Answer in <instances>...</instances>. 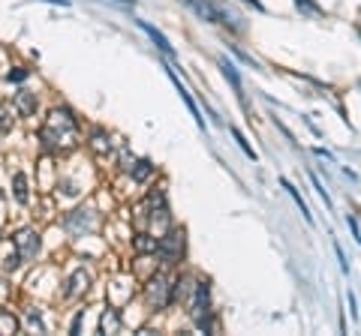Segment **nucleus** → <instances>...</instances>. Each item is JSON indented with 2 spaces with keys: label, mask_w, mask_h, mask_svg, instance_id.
<instances>
[{
  "label": "nucleus",
  "mask_w": 361,
  "mask_h": 336,
  "mask_svg": "<svg viewBox=\"0 0 361 336\" xmlns=\"http://www.w3.org/2000/svg\"><path fill=\"white\" fill-rule=\"evenodd\" d=\"M39 145L45 154H69L78 145V126L69 108L48 111L45 124L39 126Z\"/></svg>",
  "instance_id": "obj_1"
},
{
  "label": "nucleus",
  "mask_w": 361,
  "mask_h": 336,
  "mask_svg": "<svg viewBox=\"0 0 361 336\" xmlns=\"http://www.w3.org/2000/svg\"><path fill=\"white\" fill-rule=\"evenodd\" d=\"M180 3L190 6L208 24H226V27H232V30H241V18L235 13H229L226 6L214 3V0H180Z\"/></svg>",
  "instance_id": "obj_2"
},
{
  "label": "nucleus",
  "mask_w": 361,
  "mask_h": 336,
  "mask_svg": "<svg viewBox=\"0 0 361 336\" xmlns=\"http://www.w3.org/2000/svg\"><path fill=\"white\" fill-rule=\"evenodd\" d=\"M184 247H187L184 228H169L163 238L157 240V256L166 268H172V264H178L180 258H184Z\"/></svg>",
  "instance_id": "obj_3"
},
{
  "label": "nucleus",
  "mask_w": 361,
  "mask_h": 336,
  "mask_svg": "<svg viewBox=\"0 0 361 336\" xmlns=\"http://www.w3.org/2000/svg\"><path fill=\"white\" fill-rule=\"evenodd\" d=\"M142 213L150 226H160V228H169V205H166V192L163 189H150L145 205H142Z\"/></svg>",
  "instance_id": "obj_4"
},
{
  "label": "nucleus",
  "mask_w": 361,
  "mask_h": 336,
  "mask_svg": "<svg viewBox=\"0 0 361 336\" xmlns=\"http://www.w3.org/2000/svg\"><path fill=\"white\" fill-rule=\"evenodd\" d=\"M13 247L15 252L22 256V261H34L39 256V249H43V238H39V231L36 228H18L15 231V238H13Z\"/></svg>",
  "instance_id": "obj_5"
},
{
  "label": "nucleus",
  "mask_w": 361,
  "mask_h": 336,
  "mask_svg": "<svg viewBox=\"0 0 361 336\" xmlns=\"http://www.w3.org/2000/svg\"><path fill=\"white\" fill-rule=\"evenodd\" d=\"M64 228H66L69 234H76V238H85V234L97 231V213L90 210V207H78V210H73V213H66Z\"/></svg>",
  "instance_id": "obj_6"
},
{
  "label": "nucleus",
  "mask_w": 361,
  "mask_h": 336,
  "mask_svg": "<svg viewBox=\"0 0 361 336\" xmlns=\"http://www.w3.org/2000/svg\"><path fill=\"white\" fill-rule=\"evenodd\" d=\"M145 298H148V307L160 312V309H166V307H172L169 303V279L163 277V273H154V277L148 279L145 285Z\"/></svg>",
  "instance_id": "obj_7"
},
{
  "label": "nucleus",
  "mask_w": 361,
  "mask_h": 336,
  "mask_svg": "<svg viewBox=\"0 0 361 336\" xmlns=\"http://www.w3.org/2000/svg\"><path fill=\"white\" fill-rule=\"evenodd\" d=\"M187 300H190V319L193 321L208 319L211 315V285L208 282H196Z\"/></svg>",
  "instance_id": "obj_8"
},
{
  "label": "nucleus",
  "mask_w": 361,
  "mask_h": 336,
  "mask_svg": "<svg viewBox=\"0 0 361 336\" xmlns=\"http://www.w3.org/2000/svg\"><path fill=\"white\" fill-rule=\"evenodd\" d=\"M90 288V273L85 268H78L73 277H69L64 282V300H76V298H82V294H87Z\"/></svg>",
  "instance_id": "obj_9"
},
{
  "label": "nucleus",
  "mask_w": 361,
  "mask_h": 336,
  "mask_svg": "<svg viewBox=\"0 0 361 336\" xmlns=\"http://www.w3.org/2000/svg\"><path fill=\"white\" fill-rule=\"evenodd\" d=\"M124 171L136 183H145L150 175H154V162L150 159H129V150H124Z\"/></svg>",
  "instance_id": "obj_10"
},
{
  "label": "nucleus",
  "mask_w": 361,
  "mask_h": 336,
  "mask_svg": "<svg viewBox=\"0 0 361 336\" xmlns=\"http://www.w3.org/2000/svg\"><path fill=\"white\" fill-rule=\"evenodd\" d=\"M90 150H94L97 156H112L115 154V141H112V136H108L106 129H94L90 132Z\"/></svg>",
  "instance_id": "obj_11"
},
{
  "label": "nucleus",
  "mask_w": 361,
  "mask_h": 336,
  "mask_svg": "<svg viewBox=\"0 0 361 336\" xmlns=\"http://www.w3.org/2000/svg\"><path fill=\"white\" fill-rule=\"evenodd\" d=\"M193 277L190 273H180V277H175V282L169 285V303H178V300H187L190 291H193Z\"/></svg>",
  "instance_id": "obj_12"
},
{
  "label": "nucleus",
  "mask_w": 361,
  "mask_h": 336,
  "mask_svg": "<svg viewBox=\"0 0 361 336\" xmlns=\"http://www.w3.org/2000/svg\"><path fill=\"white\" fill-rule=\"evenodd\" d=\"M36 108H39V99H36L34 90H27V87L18 90V94H15V111H18V115H22V117H34Z\"/></svg>",
  "instance_id": "obj_13"
},
{
  "label": "nucleus",
  "mask_w": 361,
  "mask_h": 336,
  "mask_svg": "<svg viewBox=\"0 0 361 336\" xmlns=\"http://www.w3.org/2000/svg\"><path fill=\"white\" fill-rule=\"evenodd\" d=\"M169 78H172V85H175V90H178V94H180V99H184V103H187V108H190V115H193V117H196V126H199V129H205V117H202V111H199V108H196V103H193V96H190V90H187L184 85H180V81H178V75L172 73V69H169Z\"/></svg>",
  "instance_id": "obj_14"
},
{
  "label": "nucleus",
  "mask_w": 361,
  "mask_h": 336,
  "mask_svg": "<svg viewBox=\"0 0 361 336\" xmlns=\"http://www.w3.org/2000/svg\"><path fill=\"white\" fill-rule=\"evenodd\" d=\"M139 27H142V30H145V34L150 36V43H154V45L160 48V52H163V54H166V57H175V48H172V45H169V39H166L163 34H160V30H157V27H150L148 22H139Z\"/></svg>",
  "instance_id": "obj_15"
},
{
  "label": "nucleus",
  "mask_w": 361,
  "mask_h": 336,
  "mask_svg": "<svg viewBox=\"0 0 361 336\" xmlns=\"http://www.w3.org/2000/svg\"><path fill=\"white\" fill-rule=\"evenodd\" d=\"M157 240H160V238L142 231V234H136V238H133V249L139 252V256H150V252H157Z\"/></svg>",
  "instance_id": "obj_16"
},
{
  "label": "nucleus",
  "mask_w": 361,
  "mask_h": 336,
  "mask_svg": "<svg viewBox=\"0 0 361 336\" xmlns=\"http://www.w3.org/2000/svg\"><path fill=\"white\" fill-rule=\"evenodd\" d=\"M220 69H223V75L232 81V87H235V94H238V99H241V105H244V87H241V75H238V69L229 64L226 57H220Z\"/></svg>",
  "instance_id": "obj_17"
},
{
  "label": "nucleus",
  "mask_w": 361,
  "mask_h": 336,
  "mask_svg": "<svg viewBox=\"0 0 361 336\" xmlns=\"http://www.w3.org/2000/svg\"><path fill=\"white\" fill-rule=\"evenodd\" d=\"M13 192H15V201H18V205H27V201H30L27 175H24V171H15V175H13Z\"/></svg>",
  "instance_id": "obj_18"
},
{
  "label": "nucleus",
  "mask_w": 361,
  "mask_h": 336,
  "mask_svg": "<svg viewBox=\"0 0 361 336\" xmlns=\"http://www.w3.org/2000/svg\"><path fill=\"white\" fill-rule=\"evenodd\" d=\"M280 183H283V189L289 192V196H292V201H295V205H298V210H301V217H304V219L310 222V226H313V213H310V210H307V205H304V198H301V192H298V189H295V187H292V183H289L286 177H283V180H280Z\"/></svg>",
  "instance_id": "obj_19"
},
{
  "label": "nucleus",
  "mask_w": 361,
  "mask_h": 336,
  "mask_svg": "<svg viewBox=\"0 0 361 336\" xmlns=\"http://www.w3.org/2000/svg\"><path fill=\"white\" fill-rule=\"evenodd\" d=\"M120 330V315L118 309H106L103 319H99V333H118Z\"/></svg>",
  "instance_id": "obj_20"
},
{
  "label": "nucleus",
  "mask_w": 361,
  "mask_h": 336,
  "mask_svg": "<svg viewBox=\"0 0 361 336\" xmlns=\"http://www.w3.org/2000/svg\"><path fill=\"white\" fill-rule=\"evenodd\" d=\"M18 328H22L18 315H13L9 309H0V333H18Z\"/></svg>",
  "instance_id": "obj_21"
},
{
  "label": "nucleus",
  "mask_w": 361,
  "mask_h": 336,
  "mask_svg": "<svg viewBox=\"0 0 361 336\" xmlns=\"http://www.w3.org/2000/svg\"><path fill=\"white\" fill-rule=\"evenodd\" d=\"M15 124V108L13 105H0V132H9Z\"/></svg>",
  "instance_id": "obj_22"
},
{
  "label": "nucleus",
  "mask_w": 361,
  "mask_h": 336,
  "mask_svg": "<svg viewBox=\"0 0 361 336\" xmlns=\"http://www.w3.org/2000/svg\"><path fill=\"white\" fill-rule=\"evenodd\" d=\"M295 6H298L304 15H323V6H319L316 0H295Z\"/></svg>",
  "instance_id": "obj_23"
},
{
  "label": "nucleus",
  "mask_w": 361,
  "mask_h": 336,
  "mask_svg": "<svg viewBox=\"0 0 361 336\" xmlns=\"http://www.w3.org/2000/svg\"><path fill=\"white\" fill-rule=\"evenodd\" d=\"M232 136H235V141H238V147H241V150H244V154H247L250 159H253V162H256V150H253V147H250V141L244 138V132H241V129H235V126H232Z\"/></svg>",
  "instance_id": "obj_24"
},
{
  "label": "nucleus",
  "mask_w": 361,
  "mask_h": 336,
  "mask_svg": "<svg viewBox=\"0 0 361 336\" xmlns=\"http://www.w3.org/2000/svg\"><path fill=\"white\" fill-rule=\"evenodd\" d=\"M27 324H30L34 330L45 333V321H43V312H39V309H27Z\"/></svg>",
  "instance_id": "obj_25"
},
{
  "label": "nucleus",
  "mask_w": 361,
  "mask_h": 336,
  "mask_svg": "<svg viewBox=\"0 0 361 336\" xmlns=\"http://www.w3.org/2000/svg\"><path fill=\"white\" fill-rule=\"evenodd\" d=\"M27 75H30V69H24V66H13V69L6 73V81H9V85H22Z\"/></svg>",
  "instance_id": "obj_26"
},
{
  "label": "nucleus",
  "mask_w": 361,
  "mask_h": 336,
  "mask_svg": "<svg viewBox=\"0 0 361 336\" xmlns=\"http://www.w3.org/2000/svg\"><path fill=\"white\" fill-rule=\"evenodd\" d=\"M22 264H24V261H22V256H18V252L13 249V252H9V256L3 258V270H6V273H15L18 268H22Z\"/></svg>",
  "instance_id": "obj_27"
},
{
  "label": "nucleus",
  "mask_w": 361,
  "mask_h": 336,
  "mask_svg": "<svg viewBox=\"0 0 361 336\" xmlns=\"http://www.w3.org/2000/svg\"><path fill=\"white\" fill-rule=\"evenodd\" d=\"M310 180H313V187H316V192H319V198L325 201V207H331V196L325 192V187H323V183H319V177H316V175H310Z\"/></svg>",
  "instance_id": "obj_28"
},
{
  "label": "nucleus",
  "mask_w": 361,
  "mask_h": 336,
  "mask_svg": "<svg viewBox=\"0 0 361 336\" xmlns=\"http://www.w3.org/2000/svg\"><path fill=\"white\" fill-rule=\"evenodd\" d=\"M346 226H349V231H353V238H355V243L361 247V228H358V222L353 219V217H346Z\"/></svg>",
  "instance_id": "obj_29"
},
{
  "label": "nucleus",
  "mask_w": 361,
  "mask_h": 336,
  "mask_svg": "<svg viewBox=\"0 0 361 336\" xmlns=\"http://www.w3.org/2000/svg\"><path fill=\"white\" fill-rule=\"evenodd\" d=\"M334 252H337V261H340V270H344V273H349V261H346V256H344V249H340V243H334Z\"/></svg>",
  "instance_id": "obj_30"
},
{
  "label": "nucleus",
  "mask_w": 361,
  "mask_h": 336,
  "mask_svg": "<svg viewBox=\"0 0 361 336\" xmlns=\"http://www.w3.org/2000/svg\"><path fill=\"white\" fill-rule=\"evenodd\" d=\"M82 319H85V312H78L76 319H73V333H78V330H82Z\"/></svg>",
  "instance_id": "obj_31"
},
{
  "label": "nucleus",
  "mask_w": 361,
  "mask_h": 336,
  "mask_svg": "<svg viewBox=\"0 0 361 336\" xmlns=\"http://www.w3.org/2000/svg\"><path fill=\"white\" fill-rule=\"evenodd\" d=\"M241 3H247V6H253V9H259V13H262V0H241Z\"/></svg>",
  "instance_id": "obj_32"
},
{
  "label": "nucleus",
  "mask_w": 361,
  "mask_h": 336,
  "mask_svg": "<svg viewBox=\"0 0 361 336\" xmlns=\"http://www.w3.org/2000/svg\"><path fill=\"white\" fill-rule=\"evenodd\" d=\"M349 312L358 315V312H355V294H353V291H349Z\"/></svg>",
  "instance_id": "obj_33"
},
{
  "label": "nucleus",
  "mask_w": 361,
  "mask_h": 336,
  "mask_svg": "<svg viewBox=\"0 0 361 336\" xmlns=\"http://www.w3.org/2000/svg\"><path fill=\"white\" fill-rule=\"evenodd\" d=\"M118 3H124V6H133V0H118Z\"/></svg>",
  "instance_id": "obj_34"
}]
</instances>
